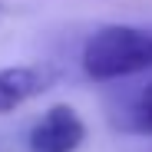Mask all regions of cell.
Segmentation results:
<instances>
[{
    "instance_id": "cell-1",
    "label": "cell",
    "mask_w": 152,
    "mask_h": 152,
    "mask_svg": "<svg viewBox=\"0 0 152 152\" xmlns=\"http://www.w3.org/2000/svg\"><path fill=\"white\" fill-rule=\"evenodd\" d=\"M80 60H83V73L99 83L145 73L152 69V30L129 27V23L99 27L83 43Z\"/></svg>"
},
{
    "instance_id": "cell-2",
    "label": "cell",
    "mask_w": 152,
    "mask_h": 152,
    "mask_svg": "<svg viewBox=\"0 0 152 152\" xmlns=\"http://www.w3.org/2000/svg\"><path fill=\"white\" fill-rule=\"evenodd\" d=\"M86 139V126L73 106H50L30 129V152H76Z\"/></svg>"
},
{
    "instance_id": "cell-3",
    "label": "cell",
    "mask_w": 152,
    "mask_h": 152,
    "mask_svg": "<svg viewBox=\"0 0 152 152\" xmlns=\"http://www.w3.org/2000/svg\"><path fill=\"white\" fill-rule=\"evenodd\" d=\"M56 83V69L46 63H23L0 69V113H13L17 106L43 96Z\"/></svg>"
},
{
    "instance_id": "cell-4",
    "label": "cell",
    "mask_w": 152,
    "mask_h": 152,
    "mask_svg": "<svg viewBox=\"0 0 152 152\" xmlns=\"http://www.w3.org/2000/svg\"><path fill=\"white\" fill-rule=\"evenodd\" d=\"M119 126L129 129V132L152 136V83H145L142 89H136V93L129 96V103L122 106Z\"/></svg>"
},
{
    "instance_id": "cell-5",
    "label": "cell",
    "mask_w": 152,
    "mask_h": 152,
    "mask_svg": "<svg viewBox=\"0 0 152 152\" xmlns=\"http://www.w3.org/2000/svg\"><path fill=\"white\" fill-rule=\"evenodd\" d=\"M0 17H4V4H0Z\"/></svg>"
}]
</instances>
